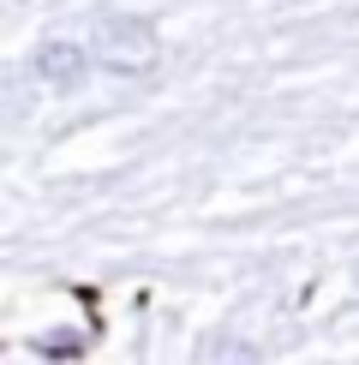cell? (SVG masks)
<instances>
[{
  "instance_id": "1",
  "label": "cell",
  "mask_w": 359,
  "mask_h": 365,
  "mask_svg": "<svg viewBox=\"0 0 359 365\" xmlns=\"http://www.w3.org/2000/svg\"><path fill=\"white\" fill-rule=\"evenodd\" d=\"M90 54H96L102 72L114 78H150L162 66V36L150 19H132V12H96L90 24Z\"/></svg>"
},
{
  "instance_id": "2",
  "label": "cell",
  "mask_w": 359,
  "mask_h": 365,
  "mask_svg": "<svg viewBox=\"0 0 359 365\" xmlns=\"http://www.w3.org/2000/svg\"><path fill=\"white\" fill-rule=\"evenodd\" d=\"M90 48H78V42H42L36 54H30V72H36V84H48V90H72V84H84V72H90Z\"/></svg>"
},
{
  "instance_id": "3",
  "label": "cell",
  "mask_w": 359,
  "mask_h": 365,
  "mask_svg": "<svg viewBox=\"0 0 359 365\" xmlns=\"http://www.w3.org/2000/svg\"><path fill=\"white\" fill-rule=\"evenodd\" d=\"M36 354H54V359H78V354H84V336H78V329H54V336H42V341H36Z\"/></svg>"
},
{
  "instance_id": "4",
  "label": "cell",
  "mask_w": 359,
  "mask_h": 365,
  "mask_svg": "<svg viewBox=\"0 0 359 365\" xmlns=\"http://www.w3.org/2000/svg\"><path fill=\"white\" fill-rule=\"evenodd\" d=\"M198 359H246V365H251V359H258V347H246V341H228V336H222V341H209Z\"/></svg>"
}]
</instances>
